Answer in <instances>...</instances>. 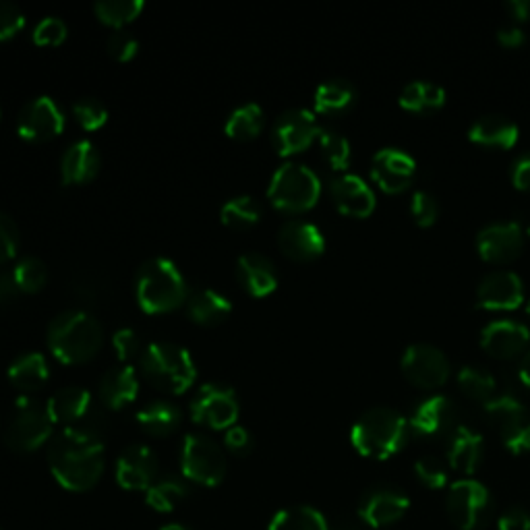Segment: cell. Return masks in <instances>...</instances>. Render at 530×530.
Instances as JSON below:
<instances>
[{"mask_svg": "<svg viewBox=\"0 0 530 530\" xmlns=\"http://www.w3.org/2000/svg\"><path fill=\"white\" fill-rule=\"evenodd\" d=\"M46 344L61 363L79 365L98 355L104 344V332L92 313L67 309L48 323Z\"/></svg>", "mask_w": 530, "mask_h": 530, "instance_id": "7a4b0ae2", "label": "cell"}, {"mask_svg": "<svg viewBox=\"0 0 530 530\" xmlns=\"http://www.w3.org/2000/svg\"><path fill=\"white\" fill-rule=\"evenodd\" d=\"M189 495V487L183 479L164 477L156 479L154 485L145 491V502L152 510L168 514L179 508Z\"/></svg>", "mask_w": 530, "mask_h": 530, "instance_id": "d590c367", "label": "cell"}, {"mask_svg": "<svg viewBox=\"0 0 530 530\" xmlns=\"http://www.w3.org/2000/svg\"><path fill=\"white\" fill-rule=\"evenodd\" d=\"M7 375L15 388L23 392H36L48 381L50 365L42 352L27 350L11 361Z\"/></svg>", "mask_w": 530, "mask_h": 530, "instance_id": "f546056e", "label": "cell"}, {"mask_svg": "<svg viewBox=\"0 0 530 530\" xmlns=\"http://www.w3.org/2000/svg\"><path fill=\"white\" fill-rule=\"evenodd\" d=\"M410 499L392 487H375L359 502V518L371 528H386L406 516Z\"/></svg>", "mask_w": 530, "mask_h": 530, "instance_id": "ac0fdd59", "label": "cell"}, {"mask_svg": "<svg viewBox=\"0 0 530 530\" xmlns=\"http://www.w3.org/2000/svg\"><path fill=\"white\" fill-rule=\"evenodd\" d=\"M25 25V13L13 0H0V42L13 38Z\"/></svg>", "mask_w": 530, "mask_h": 530, "instance_id": "681fc988", "label": "cell"}, {"mask_svg": "<svg viewBox=\"0 0 530 530\" xmlns=\"http://www.w3.org/2000/svg\"><path fill=\"white\" fill-rule=\"evenodd\" d=\"M100 400L112 410H121L131 404L139 394V377L135 367L123 363L108 369L98 386Z\"/></svg>", "mask_w": 530, "mask_h": 530, "instance_id": "484cf974", "label": "cell"}, {"mask_svg": "<svg viewBox=\"0 0 530 530\" xmlns=\"http://www.w3.org/2000/svg\"><path fill=\"white\" fill-rule=\"evenodd\" d=\"M112 348L119 361L129 363L141 352V340L133 328H121L112 334Z\"/></svg>", "mask_w": 530, "mask_h": 530, "instance_id": "f907efd6", "label": "cell"}, {"mask_svg": "<svg viewBox=\"0 0 530 530\" xmlns=\"http://www.w3.org/2000/svg\"><path fill=\"white\" fill-rule=\"evenodd\" d=\"M518 377H520V381L526 388H530V352H526V355L520 361V365H518Z\"/></svg>", "mask_w": 530, "mask_h": 530, "instance_id": "680465c9", "label": "cell"}, {"mask_svg": "<svg viewBox=\"0 0 530 530\" xmlns=\"http://www.w3.org/2000/svg\"><path fill=\"white\" fill-rule=\"evenodd\" d=\"M224 446L234 456H247L253 450V435L243 425H232L224 433Z\"/></svg>", "mask_w": 530, "mask_h": 530, "instance_id": "816d5d0a", "label": "cell"}, {"mask_svg": "<svg viewBox=\"0 0 530 530\" xmlns=\"http://www.w3.org/2000/svg\"><path fill=\"white\" fill-rule=\"evenodd\" d=\"M102 158L90 139L73 141L61 158V179L65 185H85L100 172Z\"/></svg>", "mask_w": 530, "mask_h": 530, "instance_id": "cb8c5ba5", "label": "cell"}, {"mask_svg": "<svg viewBox=\"0 0 530 530\" xmlns=\"http://www.w3.org/2000/svg\"><path fill=\"white\" fill-rule=\"evenodd\" d=\"M160 530H189V528H185V526H181V524H166V526H162Z\"/></svg>", "mask_w": 530, "mask_h": 530, "instance_id": "91938a15", "label": "cell"}, {"mask_svg": "<svg viewBox=\"0 0 530 530\" xmlns=\"http://www.w3.org/2000/svg\"><path fill=\"white\" fill-rule=\"evenodd\" d=\"M143 7V0H98L94 13L102 23L121 29L123 25L135 21Z\"/></svg>", "mask_w": 530, "mask_h": 530, "instance_id": "f35d334b", "label": "cell"}, {"mask_svg": "<svg viewBox=\"0 0 530 530\" xmlns=\"http://www.w3.org/2000/svg\"><path fill=\"white\" fill-rule=\"evenodd\" d=\"M415 172V158L404 150H398V147H384L371 160V179L381 191L390 195L406 191L412 179H415Z\"/></svg>", "mask_w": 530, "mask_h": 530, "instance_id": "2e32d148", "label": "cell"}, {"mask_svg": "<svg viewBox=\"0 0 530 530\" xmlns=\"http://www.w3.org/2000/svg\"><path fill=\"white\" fill-rule=\"evenodd\" d=\"M524 249V232L518 222H495L477 237V251L489 263L514 261Z\"/></svg>", "mask_w": 530, "mask_h": 530, "instance_id": "d6986e66", "label": "cell"}, {"mask_svg": "<svg viewBox=\"0 0 530 530\" xmlns=\"http://www.w3.org/2000/svg\"><path fill=\"white\" fill-rule=\"evenodd\" d=\"M268 530H330L328 520L323 514L311 506H292L280 510Z\"/></svg>", "mask_w": 530, "mask_h": 530, "instance_id": "74e56055", "label": "cell"}, {"mask_svg": "<svg viewBox=\"0 0 530 530\" xmlns=\"http://www.w3.org/2000/svg\"><path fill=\"white\" fill-rule=\"evenodd\" d=\"M460 390L477 402H489L495 396V377L479 367H462L458 371Z\"/></svg>", "mask_w": 530, "mask_h": 530, "instance_id": "ab89813d", "label": "cell"}, {"mask_svg": "<svg viewBox=\"0 0 530 530\" xmlns=\"http://www.w3.org/2000/svg\"><path fill=\"white\" fill-rule=\"evenodd\" d=\"M417 479L429 489H444L448 485V468L435 456H423L415 462Z\"/></svg>", "mask_w": 530, "mask_h": 530, "instance_id": "ee69618b", "label": "cell"}, {"mask_svg": "<svg viewBox=\"0 0 530 530\" xmlns=\"http://www.w3.org/2000/svg\"><path fill=\"white\" fill-rule=\"evenodd\" d=\"M524 40H526V36L518 25H508V27H502L497 32V42L506 48H520L524 44Z\"/></svg>", "mask_w": 530, "mask_h": 530, "instance_id": "9f6ffc18", "label": "cell"}, {"mask_svg": "<svg viewBox=\"0 0 530 530\" xmlns=\"http://www.w3.org/2000/svg\"><path fill=\"white\" fill-rule=\"evenodd\" d=\"M265 125V112L257 102H245L234 108L224 123V133L230 139L251 141L255 139Z\"/></svg>", "mask_w": 530, "mask_h": 530, "instance_id": "e575fe53", "label": "cell"}, {"mask_svg": "<svg viewBox=\"0 0 530 530\" xmlns=\"http://www.w3.org/2000/svg\"><path fill=\"white\" fill-rule=\"evenodd\" d=\"M48 466L56 483L83 493L96 487L104 473V444L87 427H65L48 441Z\"/></svg>", "mask_w": 530, "mask_h": 530, "instance_id": "6da1fadb", "label": "cell"}, {"mask_svg": "<svg viewBox=\"0 0 530 530\" xmlns=\"http://www.w3.org/2000/svg\"><path fill=\"white\" fill-rule=\"evenodd\" d=\"M187 315L199 326H218L232 313V303L226 294L214 288H195L185 301Z\"/></svg>", "mask_w": 530, "mask_h": 530, "instance_id": "83f0119b", "label": "cell"}, {"mask_svg": "<svg viewBox=\"0 0 530 530\" xmlns=\"http://www.w3.org/2000/svg\"><path fill=\"white\" fill-rule=\"evenodd\" d=\"M485 441L475 429L460 425L448 439V462L460 475H475L483 462Z\"/></svg>", "mask_w": 530, "mask_h": 530, "instance_id": "4316f807", "label": "cell"}, {"mask_svg": "<svg viewBox=\"0 0 530 530\" xmlns=\"http://www.w3.org/2000/svg\"><path fill=\"white\" fill-rule=\"evenodd\" d=\"M398 102L408 112L429 114L446 104V92H444V87L433 81L419 79V81H410L408 85H404Z\"/></svg>", "mask_w": 530, "mask_h": 530, "instance_id": "836d02e7", "label": "cell"}, {"mask_svg": "<svg viewBox=\"0 0 530 530\" xmlns=\"http://www.w3.org/2000/svg\"><path fill=\"white\" fill-rule=\"evenodd\" d=\"M19 241V226L7 212L0 210V263H5L17 255Z\"/></svg>", "mask_w": 530, "mask_h": 530, "instance_id": "c3c4849f", "label": "cell"}, {"mask_svg": "<svg viewBox=\"0 0 530 530\" xmlns=\"http://www.w3.org/2000/svg\"><path fill=\"white\" fill-rule=\"evenodd\" d=\"M404 377L421 390L441 388L450 377V361L431 344H412L404 350L400 361Z\"/></svg>", "mask_w": 530, "mask_h": 530, "instance_id": "7c38bea8", "label": "cell"}, {"mask_svg": "<svg viewBox=\"0 0 530 530\" xmlns=\"http://www.w3.org/2000/svg\"><path fill=\"white\" fill-rule=\"evenodd\" d=\"M410 216L421 228L435 224L439 216L437 199L429 191H415V195L410 199Z\"/></svg>", "mask_w": 530, "mask_h": 530, "instance_id": "bcb514c9", "label": "cell"}, {"mask_svg": "<svg viewBox=\"0 0 530 530\" xmlns=\"http://www.w3.org/2000/svg\"><path fill=\"white\" fill-rule=\"evenodd\" d=\"M512 183L520 191H530V152L518 156L512 164Z\"/></svg>", "mask_w": 530, "mask_h": 530, "instance_id": "db71d44e", "label": "cell"}, {"mask_svg": "<svg viewBox=\"0 0 530 530\" xmlns=\"http://www.w3.org/2000/svg\"><path fill=\"white\" fill-rule=\"evenodd\" d=\"M67 32H69L67 23L61 17L48 15L42 21H38V25L34 27L32 38L38 46H56V44L65 42Z\"/></svg>", "mask_w": 530, "mask_h": 530, "instance_id": "f6af8a7d", "label": "cell"}, {"mask_svg": "<svg viewBox=\"0 0 530 530\" xmlns=\"http://www.w3.org/2000/svg\"><path fill=\"white\" fill-rule=\"evenodd\" d=\"M48 412L54 423H71L83 419L92 408V394L81 386H65L56 390L46 402Z\"/></svg>", "mask_w": 530, "mask_h": 530, "instance_id": "4dcf8cb0", "label": "cell"}, {"mask_svg": "<svg viewBox=\"0 0 530 530\" xmlns=\"http://www.w3.org/2000/svg\"><path fill=\"white\" fill-rule=\"evenodd\" d=\"M332 201L344 216L367 218L375 210V193L357 174H338L330 183Z\"/></svg>", "mask_w": 530, "mask_h": 530, "instance_id": "603a6c76", "label": "cell"}, {"mask_svg": "<svg viewBox=\"0 0 530 530\" xmlns=\"http://www.w3.org/2000/svg\"><path fill=\"white\" fill-rule=\"evenodd\" d=\"M239 396L232 386L222 381H208L191 398L189 412L197 425L210 429H230L239 419Z\"/></svg>", "mask_w": 530, "mask_h": 530, "instance_id": "8fae6325", "label": "cell"}, {"mask_svg": "<svg viewBox=\"0 0 530 530\" xmlns=\"http://www.w3.org/2000/svg\"><path fill=\"white\" fill-rule=\"evenodd\" d=\"M237 280L249 297H268L278 286L276 265L263 253H245L237 259Z\"/></svg>", "mask_w": 530, "mask_h": 530, "instance_id": "d4e9b609", "label": "cell"}, {"mask_svg": "<svg viewBox=\"0 0 530 530\" xmlns=\"http://www.w3.org/2000/svg\"><path fill=\"white\" fill-rule=\"evenodd\" d=\"M410 425L394 408L377 406L357 419L350 431L355 450L371 460H388L398 454L408 441Z\"/></svg>", "mask_w": 530, "mask_h": 530, "instance_id": "277c9868", "label": "cell"}, {"mask_svg": "<svg viewBox=\"0 0 530 530\" xmlns=\"http://www.w3.org/2000/svg\"><path fill=\"white\" fill-rule=\"evenodd\" d=\"M530 332L520 321L514 319H497L491 321L489 326L481 332V348L491 355L493 359H514L522 355L528 346Z\"/></svg>", "mask_w": 530, "mask_h": 530, "instance_id": "7402d4cb", "label": "cell"}, {"mask_svg": "<svg viewBox=\"0 0 530 530\" xmlns=\"http://www.w3.org/2000/svg\"><path fill=\"white\" fill-rule=\"evenodd\" d=\"M73 116L85 131H98L108 121V108L106 104L96 96H81L73 102Z\"/></svg>", "mask_w": 530, "mask_h": 530, "instance_id": "7bdbcfd3", "label": "cell"}, {"mask_svg": "<svg viewBox=\"0 0 530 530\" xmlns=\"http://www.w3.org/2000/svg\"><path fill=\"white\" fill-rule=\"evenodd\" d=\"M158 475V458L152 452V448H147L143 444H133L125 448L116 460L114 477L127 491H147Z\"/></svg>", "mask_w": 530, "mask_h": 530, "instance_id": "e0dca14e", "label": "cell"}, {"mask_svg": "<svg viewBox=\"0 0 530 530\" xmlns=\"http://www.w3.org/2000/svg\"><path fill=\"white\" fill-rule=\"evenodd\" d=\"M506 11L514 21L524 23L530 19V0H508Z\"/></svg>", "mask_w": 530, "mask_h": 530, "instance_id": "6f0895ef", "label": "cell"}, {"mask_svg": "<svg viewBox=\"0 0 530 530\" xmlns=\"http://www.w3.org/2000/svg\"><path fill=\"white\" fill-rule=\"evenodd\" d=\"M261 203L251 197V195H237L228 199L222 210H220V220L222 224H226L228 228L234 230H247L251 226H255L261 220Z\"/></svg>", "mask_w": 530, "mask_h": 530, "instance_id": "8d00e7d4", "label": "cell"}, {"mask_svg": "<svg viewBox=\"0 0 530 530\" xmlns=\"http://www.w3.org/2000/svg\"><path fill=\"white\" fill-rule=\"evenodd\" d=\"M321 195V181L309 166L301 162H284L272 174L268 199L274 208L288 214L311 210Z\"/></svg>", "mask_w": 530, "mask_h": 530, "instance_id": "8992f818", "label": "cell"}, {"mask_svg": "<svg viewBox=\"0 0 530 530\" xmlns=\"http://www.w3.org/2000/svg\"><path fill=\"white\" fill-rule=\"evenodd\" d=\"M528 237H530V226H528Z\"/></svg>", "mask_w": 530, "mask_h": 530, "instance_id": "6125c7cd", "label": "cell"}, {"mask_svg": "<svg viewBox=\"0 0 530 530\" xmlns=\"http://www.w3.org/2000/svg\"><path fill=\"white\" fill-rule=\"evenodd\" d=\"M317 141H319L323 158H326V162L334 170L342 172L348 168V164H350V141L340 131H336L332 127H321Z\"/></svg>", "mask_w": 530, "mask_h": 530, "instance_id": "b9f144b4", "label": "cell"}, {"mask_svg": "<svg viewBox=\"0 0 530 530\" xmlns=\"http://www.w3.org/2000/svg\"><path fill=\"white\" fill-rule=\"evenodd\" d=\"M278 247L292 261H313L326 251V237L307 220H288L278 230Z\"/></svg>", "mask_w": 530, "mask_h": 530, "instance_id": "44dd1931", "label": "cell"}, {"mask_svg": "<svg viewBox=\"0 0 530 530\" xmlns=\"http://www.w3.org/2000/svg\"><path fill=\"white\" fill-rule=\"evenodd\" d=\"M106 48L108 54L116 58V61L127 63L139 52V40L131 32H127V29H114V32L108 36Z\"/></svg>", "mask_w": 530, "mask_h": 530, "instance_id": "7dc6e473", "label": "cell"}, {"mask_svg": "<svg viewBox=\"0 0 530 530\" xmlns=\"http://www.w3.org/2000/svg\"><path fill=\"white\" fill-rule=\"evenodd\" d=\"M181 470L197 485L216 487L226 477L224 450L208 435L189 433L181 446Z\"/></svg>", "mask_w": 530, "mask_h": 530, "instance_id": "ba28073f", "label": "cell"}, {"mask_svg": "<svg viewBox=\"0 0 530 530\" xmlns=\"http://www.w3.org/2000/svg\"><path fill=\"white\" fill-rule=\"evenodd\" d=\"M67 125L63 108L52 96H36L17 114V131L23 139L44 143L61 135Z\"/></svg>", "mask_w": 530, "mask_h": 530, "instance_id": "4fadbf2b", "label": "cell"}, {"mask_svg": "<svg viewBox=\"0 0 530 530\" xmlns=\"http://www.w3.org/2000/svg\"><path fill=\"white\" fill-rule=\"evenodd\" d=\"M483 410L512 454L522 456L530 452V415L518 398L510 394L493 396L483 404Z\"/></svg>", "mask_w": 530, "mask_h": 530, "instance_id": "30bf717a", "label": "cell"}, {"mask_svg": "<svg viewBox=\"0 0 530 530\" xmlns=\"http://www.w3.org/2000/svg\"><path fill=\"white\" fill-rule=\"evenodd\" d=\"M54 421L48 406L36 398L21 396L15 404L13 419L7 429V444L13 452L29 454L42 448L54 435Z\"/></svg>", "mask_w": 530, "mask_h": 530, "instance_id": "52a82bcc", "label": "cell"}, {"mask_svg": "<svg viewBox=\"0 0 530 530\" xmlns=\"http://www.w3.org/2000/svg\"><path fill=\"white\" fill-rule=\"evenodd\" d=\"M19 292L13 272H0V307L11 305L19 297Z\"/></svg>", "mask_w": 530, "mask_h": 530, "instance_id": "11a10c76", "label": "cell"}, {"mask_svg": "<svg viewBox=\"0 0 530 530\" xmlns=\"http://www.w3.org/2000/svg\"><path fill=\"white\" fill-rule=\"evenodd\" d=\"M446 510L458 530H483L493 516L491 493L475 479L456 481L448 489Z\"/></svg>", "mask_w": 530, "mask_h": 530, "instance_id": "9c48e42d", "label": "cell"}, {"mask_svg": "<svg viewBox=\"0 0 530 530\" xmlns=\"http://www.w3.org/2000/svg\"><path fill=\"white\" fill-rule=\"evenodd\" d=\"M135 297L139 307L152 315L174 311L189 297L187 278L172 259L152 257L137 270Z\"/></svg>", "mask_w": 530, "mask_h": 530, "instance_id": "3957f363", "label": "cell"}, {"mask_svg": "<svg viewBox=\"0 0 530 530\" xmlns=\"http://www.w3.org/2000/svg\"><path fill=\"white\" fill-rule=\"evenodd\" d=\"M13 278L21 292L34 294L42 290L48 282V268L46 263L34 255H25L13 265Z\"/></svg>", "mask_w": 530, "mask_h": 530, "instance_id": "60d3db41", "label": "cell"}, {"mask_svg": "<svg viewBox=\"0 0 530 530\" xmlns=\"http://www.w3.org/2000/svg\"><path fill=\"white\" fill-rule=\"evenodd\" d=\"M319 123L307 108H290L278 116L272 129V143L280 156L299 154L317 139Z\"/></svg>", "mask_w": 530, "mask_h": 530, "instance_id": "5bb4252c", "label": "cell"}, {"mask_svg": "<svg viewBox=\"0 0 530 530\" xmlns=\"http://www.w3.org/2000/svg\"><path fill=\"white\" fill-rule=\"evenodd\" d=\"M468 139L483 147L510 150L518 141V125L502 114H487L473 123L468 131Z\"/></svg>", "mask_w": 530, "mask_h": 530, "instance_id": "f1b7e54d", "label": "cell"}, {"mask_svg": "<svg viewBox=\"0 0 530 530\" xmlns=\"http://www.w3.org/2000/svg\"><path fill=\"white\" fill-rule=\"evenodd\" d=\"M524 301V286L518 274L495 270L477 286V305L487 311H512Z\"/></svg>", "mask_w": 530, "mask_h": 530, "instance_id": "ffe728a7", "label": "cell"}, {"mask_svg": "<svg viewBox=\"0 0 530 530\" xmlns=\"http://www.w3.org/2000/svg\"><path fill=\"white\" fill-rule=\"evenodd\" d=\"M526 315L530 317V303H528V307H526Z\"/></svg>", "mask_w": 530, "mask_h": 530, "instance_id": "94428289", "label": "cell"}, {"mask_svg": "<svg viewBox=\"0 0 530 530\" xmlns=\"http://www.w3.org/2000/svg\"><path fill=\"white\" fill-rule=\"evenodd\" d=\"M183 421L181 408L168 402V400H154L147 402L139 412H137V423L147 435L154 437H168L176 429H179Z\"/></svg>", "mask_w": 530, "mask_h": 530, "instance_id": "1f68e13d", "label": "cell"}, {"mask_svg": "<svg viewBox=\"0 0 530 530\" xmlns=\"http://www.w3.org/2000/svg\"><path fill=\"white\" fill-rule=\"evenodd\" d=\"M141 375L166 394H185L197 379L189 350L174 342H152L141 352Z\"/></svg>", "mask_w": 530, "mask_h": 530, "instance_id": "5b68a950", "label": "cell"}, {"mask_svg": "<svg viewBox=\"0 0 530 530\" xmlns=\"http://www.w3.org/2000/svg\"><path fill=\"white\" fill-rule=\"evenodd\" d=\"M499 530H530V512L514 506L497 518Z\"/></svg>", "mask_w": 530, "mask_h": 530, "instance_id": "f5cc1de1", "label": "cell"}, {"mask_svg": "<svg viewBox=\"0 0 530 530\" xmlns=\"http://www.w3.org/2000/svg\"><path fill=\"white\" fill-rule=\"evenodd\" d=\"M344 530H350V528H344Z\"/></svg>", "mask_w": 530, "mask_h": 530, "instance_id": "be15d7a7", "label": "cell"}, {"mask_svg": "<svg viewBox=\"0 0 530 530\" xmlns=\"http://www.w3.org/2000/svg\"><path fill=\"white\" fill-rule=\"evenodd\" d=\"M357 102L355 85L346 79H328L323 81L313 96L315 112L326 116H340L348 112Z\"/></svg>", "mask_w": 530, "mask_h": 530, "instance_id": "d6a6232c", "label": "cell"}, {"mask_svg": "<svg viewBox=\"0 0 530 530\" xmlns=\"http://www.w3.org/2000/svg\"><path fill=\"white\" fill-rule=\"evenodd\" d=\"M410 429L421 437L444 439L452 437L458 425V408L446 396H431L417 404L408 421Z\"/></svg>", "mask_w": 530, "mask_h": 530, "instance_id": "9a60e30c", "label": "cell"}]
</instances>
